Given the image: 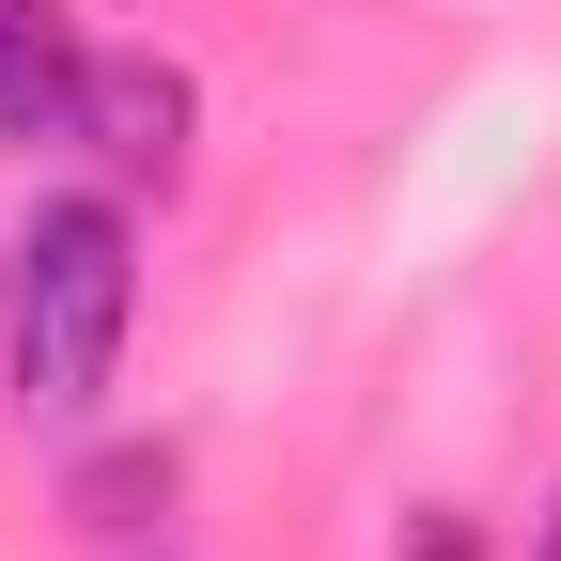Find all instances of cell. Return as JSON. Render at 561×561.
<instances>
[{
	"instance_id": "cell-1",
	"label": "cell",
	"mask_w": 561,
	"mask_h": 561,
	"mask_svg": "<svg viewBox=\"0 0 561 561\" xmlns=\"http://www.w3.org/2000/svg\"><path fill=\"white\" fill-rule=\"evenodd\" d=\"M125 328H140V219L125 187H62L16 219L0 250V375H16V421L79 437L125 375Z\"/></svg>"
},
{
	"instance_id": "cell-2",
	"label": "cell",
	"mask_w": 561,
	"mask_h": 561,
	"mask_svg": "<svg viewBox=\"0 0 561 561\" xmlns=\"http://www.w3.org/2000/svg\"><path fill=\"white\" fill-rule=\"evenodd\" d=\"M187 125H203L187 62H157V47H94V62H79V125H62V140H94L110 187H172V172H187Z\"/></svg>"
},
{
	"instance_id": "cell-3",
	"label": "cell",
	"mask_w": 561,
	"mask_h": 561,
	"mask_svg": "<svg viewBox=\"0 0 561 561\" xmlns=\"http://www.w3.org/2000/svg\"><path fill=\"white\" fill-rule=\"evenodd\" d=\"M79 16L62 0H0V140H62L79 125Z\"/></svg>"
},
{
	"instance_id": "cell-4",
	"label": "cell",
	"mask_w": 561,
	"mask_h": 561,
	"mask_svg": "<svg viewBox=\"0 0 561 561\" xmlns=\"http://www.w3.org/2000/svg\"><path fill=\"white\" fill-rule=\"evenodd\" d=\"M140 500H172V453H94L79 468V515L94 530H140Z\"/></svg>"
},
{
	"instance_id": "cell-5",
	"label": "cell",
	"mask_w": 561,
	"mask_h": 561,
	"mask_svg": "<svg viewBox=\"0 0 561 561\" xmlns=\"http://www.w3.org/2000/svg\"><path fill=\"white\" fill-rule=\"evenodd\" d=\"M405 561H468V515H421V546Z\"/></svg>"
},
{
	"instance_id": "cell-6",
	"label": "cell",
	"mask_w": 561,
	"mask_h": 561,
	"mask_svg": "<svg viewBox=\"0 0 561 561\" xmlns=\"http://www.w3.org/2000/svg\"><path fill=\"white\" fill-rule=\"evenodd\" d=\"M530 561H561V500H546V546H530Z\"/></svg>"
}]
</instances>
